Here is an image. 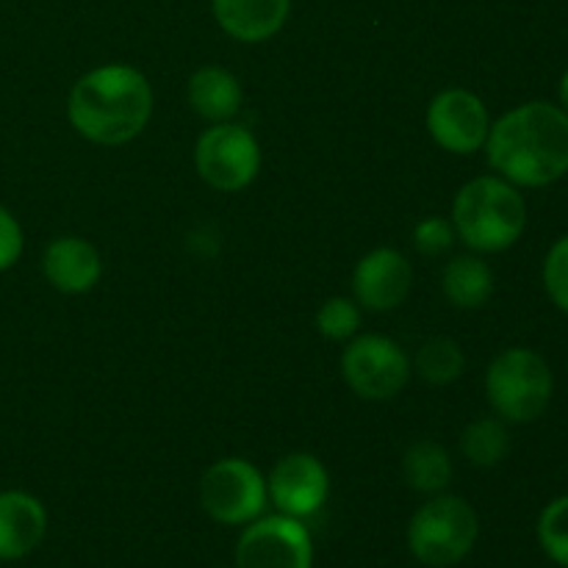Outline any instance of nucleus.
I'll list each match as a JSON object with an SVG mask.
<instances>
[{
	"mask_svg": "<svg viewBox=\"0 0 568 568\" xmlns=\"http://www.w3.org/2000/svg\"><path fill=\"white\" fill-rule=\"evenodd\" d=\"M48 510L28 491H0V564L22 560L42 544Z\"/></svg>",
	"mask_w": 568,
	"mask_h": 568,
	"instance_id": "nucleus-13",
	"label": "nucleus"
},
{
	"mask_svg": "<svg viewBox=\"0 0 568 568\" xmlns=\"http://www.w3.org/2000/svg\"><path fill=\"white\" fill-rule=\"evenodd\" d=\"M342 375L361 399L383 403L405 388L410 377V358L392 338L366 333L353 338L344 349Z\"/></svg>",
	"mask_w": 568,
	"mask_h": 568,
	"instance_id": "nucleus-9",
	"label": "nucleus"
},
{
	"mask_svg": "<svg viewBox=\"0 0 568 568\" xmlns=\"http://www.w3.org/2000/svg\"><path fill=\"white\" fill-rule=\"evenodd\" d=\"M558 94H560V109H564L566 114H568V70L564 72V78H560Z\"/></svg>",
	"mask_w": 568,
	"mask_h": 568,
	"instance_id": "nucleus-26",
	"label": "nucleus"
},
{
	"mask_svg": "<svg viewBox=\"0 0 568 568\" xmlns=\"http://www.w3.org/2000/svg\"><path fill=\"white\" fill-rule=\"evenodd\" d=\"M464 349H460L458 342L447 336L427 338L419 347V353H416V372L430 386H447V383L458 381L464 375Z\"/></svg>",
	"mask_w": 568,
	"mask_h": 568,
	"instance_id": "nucleus-20",
	"label": "nucleus"
},
{
	"mask_svg": "<svg viewBox=\"0 0 568 568\" xmlns=\"http://www.w3.org/2000/svg\"><path fill=\"white\" fill-rule=\"evenodd\" d=\"M233 564L236 568H314V541L303 519L258 516L244 525Z\"/></svg>",
	"mask_w": 568,
	"mask_h": 568,
	"instance_id": "nucleus-8",
	"label": "nucleus"
},
{
	"mask_svg": "<svg viewBox=\"0 0 568 568\" xmlns=\"http://www.w3.org/2000/svg\"><path fill=\"white\" fill-rule=\"evenodd\" d=\"M266 477L244 458H222L200 480V505L216 525L244 527L264 516Z\"/></svg>",
	"mask_w": 568,
	"mask_h": 568,
	"instance_id": "nucleus-6",
	"label": "nucleus"
},
{
	"mask_svg": "<svg viewBox=\"0 0 568 568\" xmlns=\"http://www.w3.org/2000/svg\"><path fill=\"white\" fill-rule=\"evenodd\" d=\"M403 477L414 491L436 497L453 483V460L438 442L422 438L410 444L403 455Z\"/></svg>",
	"mask_w": 568,
	"mask_h": 568,
	"instance_id": "nucleus-18",
	"label": "nucleus"
},
{
	"mask_svg": "<svg viewBox=\"0 0 568 568\" xmlns=\"http://www.w3.org/2000/svg\"><path fill=\"white\" fill-rule=\"evenodd\" d=\"M211 6L222 31L247 44L275 37L292 11V0H211Z\"/></svg>",
	"mask_w": 568,
	"mask_h": 568,
	"instance_id": "nucleus-15",
	"label": "nucleus"
},
{
	"mask_svg": "<svg viewBox=\"0 0 568 568\" xmlns=\"http://www.w3.org/2000/svg\"><path fill=\"white\" fill-rule=\"evenodd\" d=\"M414 283L410 261L394 247H377L358 261L353 272V292L364 308L375 314L399 308Z\"/></svg>",
	"mask_w": 568,
	"mask_h": 568,
	"instance_id": "nucleus-12",
	"label": "nucleus"
},
{
	"mask_svg": "<svg viewBox=\"0 0 568 568\" xmlns=\"http://www.w3.org/2000/svg\"><path fill=\"white\" fill-rule=\"evenodd\" d=\"M460 453L471 466H480V469L503 464L510 453V433L505 422L494 419V416L471 422L460 436Z\"/></svg>",
	"mask_w": 568,
	"mask_h": 568,
	"instance_id": "nucleus-19",
	"label": "nucleus"
},
{
	"mask_svg": "<svg viewBox=\"0 0 568 568\" xmlns=\"http://www.w3.org/2000/svg\"><path fill=\"white\" fill-rule=\"evenodd\" d=\"M455 244L453 222L444 216H427L414 227V247L427 258H438Z\"/></svg>",
	"mask_w": 568,
	"mask_h": 568,
	"instance_id": "nucleus-24",
	"label": "nucleus"
},
{
	"mask_svg": "<svg viewBox=\"0 0 568 568\" xmlns=\"http://www.w3.org/2000/svg\"><path fill=\"white\" fill-rule=\"evenodd\" d=\"M455 236L477 253L514 247L527 227V203L519 186L499 175H480L453 200Z\"/></svg>",
	"mask_w": 568,
	"mask_h": 568,
	"instance_id": "nucleus-3",
	"label": "nucleus"
},
{
	"mask_svg": "<svg viewBox=\"0 0 568 568\" xmlns=\"http://www.w3.org/2000/svg\"><path fill=\"white\" fill-rule=\"evenodd\" d=\"M22 247H26V236H22L20 222L9 209L0 205V272L11 270L20 261Z\"/></svg>",
	"mask_w": 568,
	"mask_h": 568,
	"instance_id": "nucleus-25",
	"label": "nucleus"
},
{
	"mask_svg": "<svg viewBox=\"0 0 568 568\" xmlns=\"http://www.w3.org/2000/svg\"><path fill=\"white\" fill-rule=\"evenodd\" d=\"M488 164L519 189H544L568 175V114L547 100L516 105L486 139Z\"/></svg>",
	"mask_w": 568,
	"mask_h": 568,
	"instance_id": "nucleus-1",
	"label": "nucleus"
},
{
	"mask_svg": "<svg viewBox=\"0 0 568 568\" xmlns=\"http://www.w3.org/2000/svg\"><path fill=\"white\" fill-rule=\"evenodd\" d=\"M266 494L283 516L308 519L320 514L331 494V475L311 453H292L281 458L266 477Z\"/></svg>",
	"mask_w": 568,
	"mask_h": 568,
	"instance_id": "nucleus-11",
	"label": "nucleus"
},
{
	"mask_svg": "<svg viewBox=\"0 0 568 568\" xmlns=\"http://www.w3.org/2000/svg\"><path fill=\"white\" fill-rule=\"evenodd\" d=\"M427 131L447 153L471 155L486 148L491 116L469 89H444L427 105Z\"/></svg>",
	"mask_w": 568,
	"mask_h": 568,
	"instance_id": "nucleus-10",
	"label": "nucleus"
},
{
	"mask_svg": "<svg viewBox=\"0 0 568 568\" xmlns=\"http://www.w3.org/2000/svg\"><path fill=\"white\" fill-rule=\"evenodd\" d=\"M189 105L209 122H231L242 109V83L225 67H200L186 87Z\"/></svg>",
	"mask_w": 568,
	"mask_h": 568,
	"instance_id": "nucleus-16",
	"label": "nucleus"
},
{
	"mask_svg": "<svg viewBox=\"0 0 568 568\" xmlns=\"http://www.w3.org/2000/svg\"><path fill=\"white\" fill-rule=\"evenodd\" d=\"M42 272L50 286L61 294H87L100 281L103 261L98 247L81 236H61L48 244Z\"/></svg>",
	"mask_w": 568,
	"mask_h": 568,
	"instance_id": "nucleus-14",
	"label": "nucleus"
},
{
	"mask_svg": "<svg viewBox=\"0 0 568 568\" xmlns=\"http://www.w3.org/2000/svg\"><path fill=\"white\" fill-rule=\"evenodd\" d=\"M67 116L89 142L120 148L148 128L153 116V89L136 67H98L72 87Z\"/></svg>",
	"mask_w": 568,
	"mask_h": 568,
	"instance_id": "nucleus-2",
	"label": "nucleus"
},
{
	"mask_svg": "<svg viewBox=\"0 0 568 568\" xmlns=\"http://www.w3.org/2000/svg\"><path fill=\"white\" fill-rule=\"evenodd\" d=\"M200 178L216 192H242L261 170V148L253 131L236 122H214L194 148Z\"/></svg>",
	"mask_w": 568,
	"mask_h": 568,
	"instance_id": "nucleus-7",
	"label": "nucleus"
},
{
	"mask_svg": "<svg viewBox=\"0 0 568 568\" xmlns=\"http://www.w3.org/2000/svg\"><path fill=\"white\" fill-rule=\"evenodd\" d=\"M408 552L427 568H453L480 538V519L466 499L436 494L408 521Z\"/></svg>",
	"mask_w": 568,
	"mask_h": 568,
	"instance_id": "nucleus-4",
	"label": "nucleus"
},
{
	"mask_svg": "<svg viewBox=\"0 0 568 568\" xmlns=\"http://www.w3.org/2000/svg\"><path fill=\"white\" fill-rule=\"evenodd\" d=\"M536 536L544 555H547L555 566L568 568V494L552 499V503L541 510L536 525Z\"/></svg>",
	"mask_w": 568,
	"mask_h": 568,
	"instance_id": "nucleus-21",
	"label": "nucleus"
},
{
	"mask_svg": "<svg viewBox=\"0 0 568 568\" xmlns=\"http://www.w3.org/2000/svg\"><path fill=\"white\" fill-rule=\"evenodd\" d=\"M544 288L549 300L568 314V233L549 247L544 258Z\"/></svg>",
	"mask_w": 568,
	"mask_h": 568,
	"instance_id": "nucleus-23",
	"label": "nucleus"
},
{
	"mask_svg": "<svg viewBox=\"0 0 568 568\" xmlns=\"http://www.w3.org/2000/svg\"><path fill=\"white\" fill-rule=\"evenodd\" d=\"M552 369L527 347H510L491 361L486 372V394L503 422L527 425L541 419L552 403Z\"/></svg>",
	"mask_w": 568,
	"mask_h": 568,
	"instance_id": "nucleus-5",
	"label": "nucleus"
},
{
	"mask_svg": "<svg viewBox=\"0 0 568 568\" xmlns=\"http://www.w3.org/2000/svg\"><path fill=\"white\" fill-rule=\"evenodd\" d=\"M316 327L331 342H347L361 327L358 305L347 297H331L327 303H322L320 314H316Z\"/></svg>",
	"mask_w": 568,
	"mask_h": 568,
	"instance_id": "nucleus-22",
	"label": "nucleus"
},
{
	"mask_svg": "<svg viewBox=\"0 0 568 568\" xmlns=\"http://www.w3.org/2000/svg\"><path fill=\"white\" fill-rule=\"evenodd\" d=\"M442 288L455 308H483L494 294V272L477 255H458L444 266Z\"/></svg>",
	"mask_w": 568,
	"mask_h": 568,
	"instance_id": "nucleus-17",
	"label": "nucleus"
}]
</instances>
